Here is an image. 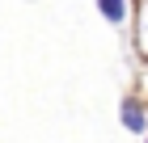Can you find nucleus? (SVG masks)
<instances>
[{
    "label": "nucleus",
    "instance_id": "nucleus-1",
    "mask_svg": "<svg viewBox=\"0 0 148 143\" xmlns=\"http://www.w3.org/2000/svg\"><path fill=\"white\" fill-rule=\"evenodd\" d=\"M123 126L131 135H148V118H144V105L140 101H127L123 105Z\"/></svg>",
    "mask_w": 148,
    "mask_h": 143
},
{
    "label": "nucleus",
    "instance_id": "nucleus-2",
    "mask_svg": "<svg viewBox=\"0 0 148 143\" xmlns=\"http://www.w3.org/2000/svg\"><path fill=\"white\" fill-rule=\"evenodd\" d=\"M97 13L119 25V21H127V0H97Z\"/></svg>",
    "mask_w": 148,
    "mask_h": 143
},
{
    "label": "nucleus",
    "instance_id": "nucleus-3",
    "mask_svg": "<svg viewBox=\"0 0 148 143\" xmlns=\"http://www.w3.org/2000/svg\"><path fill=\"white\" fill-rule=\"evenodd\" d=\"M144 143H148V139H144Z\"/></svg>",
    "mask_w": 148,
    "mask_h": 143
}]
</instances>
